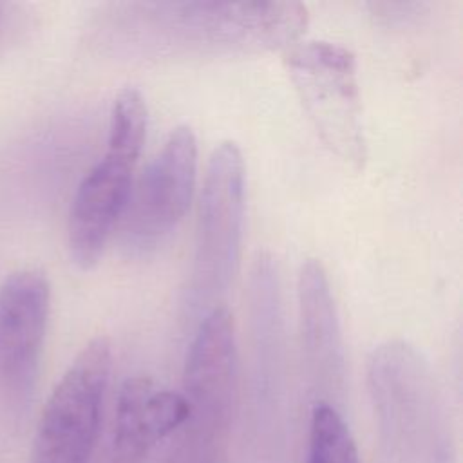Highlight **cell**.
I'll return each mask as SVG.
<instances>
[{"mask_svg":"<svg viewBox=\"0 0 463 463\" xmlns=\"http://www.w3.org/2000/svg\"><path fill=\"white\" fill-rule=\"evenodd\" d=\"M307 25L298 2H123L103 16L101 43L128 60L291 47Z\"/></svg>","mask_w":463,"mask_h":463,"instance_id":"cell-1","label":"cell"},{"mask_svg":"<svg viewBox=\"0 0 463 463\" xmlns=\"http://www.w3.org/2000/svg\"><path fill=\"white\" fill-rule=\"evenodd\" d=\"M286 67L327 148L342 161L362 166L365 137L353 52L324 40L297 42L288 47Z\"/></svg>","mask_w":463,"mask_h":463,"instance_id":"cell-6","label":"cell"},{"mask_svg":"<svg viewBox=\"0 0 463 463\" xmlns=\"http://www.w3.org/2000/svg\"><path fill=\"white\" fill-rule=\"evenodd\" d=\"M110 371V342L105 336L90 338L42 409L31 463H92Z\"/></svg>","mask_w":463,"mask_h":463,"instance_id":"cell-5","label":"cell"},{"mask_svg":"<svg viewBox=\"0 0 463 463\" xmlns=\"http://www.w3.org/2000/svg\"><path fill=\"white\" fill-rule=\"evenodd\" d=\"M51 311L43 271L20 268L0 282V391L25 400L36 382Z\"/></svg>","mask_w":463,"mask_h":463,"instance_id":"cell-8","label":"cell"},{"mask_svg":"<svg viewBox=\"0 0 463 463\" xmlns=\"http://www.w3.org/2000/svg\"><path fill=\"white\" fill-rule=\"evenodd\" d=\"M186 418L181 391L161 387L148 376L125 380L116 405L112 463H145L154 445L179 432Z\"/></svg>","mask_w":463,"mask_h":463,"instance_id":"cell-9","label":"cell"},{"mask_svg":"<svg viewBox=\"0 0 463 463\" xmlns=\"http://www.w3.org/2000/svg\"><path fill=\"white\" fill-rule=\"evenodd\" d=\"M146 103L134 87H125L110 110L107 148L80 181L67 219L71 260L92 268L123 217L134 179V166L146 136Z\"/></svg>","mask_w":463,"mask_h":463,"instance_id":"cell-3","label":"cell"},{"mask_svg":"<svg viewBox=\"0 0 463 463\" xmlns=\"http://www.w3.org/2000/svg\"><path fill=\"white\" fill-rule=\"evenodd\" d=\"M237 391L235 327L222 306L194 327L181 389L188 418L179 429L175 463H219L232 430Z\"/></svg>","mask_w":463,"mask_h":463,"instance_id":"cell-4","label":"cell"},{"mask_svg":"<svg viewBox=\"0 0 463 463\" xmlns=\"http://www.w3.org/2000/svg\"><path fill=\"white\" fill-rule=\"evenodd\" d=\"M297 297L302 349L315 380H340L344 371L342 329L331 284L320 260L302 262Z\"/></svg>","mask_w":463,"mask_h":463,"instance_id":"cell-10","label":"cell"},{"mask_svg":"<svg viewBox=\"0 0 463 463\" xmlns=\"http://www.w3.org/2000/svg\"><path fill=\"white\" fill-rule=\"evenodd\" d=\"M306 463H360L351 430L329 402H317L311 411Z\"/></svg>","mask_w":463,"mask_h":463,"instance_id":"cell-11","label":"cell"},{"mask_svg":"<svg viewBox=\"0 0 463 463\" xmlns=\"http://www.w3.org/2000/svg\"><path fill=\"white\" fill-rule=\"evenodd\" d=\"M197 181V139L190 127L172 128L132 184L123 217L121 248L128 257L154 253L183 221Z\"/></svg>","mask_w":463,"mask_h":463,"instance_id":"cell-7","label":"cell"},{"mask_svg":"<svg viewBox=\"0 0 463 463\" xmlns=\"http://www.w3.org/2000/svg\"><path fill=\"white\" fill-rule=\"evenodd\" d=\"M246 197L244 157L235 141L219 143L206 165L192 264L181 293V318L194 329L224 306L239 266Z\"/></svg>","mask_w":463,"mask_h":463,"instance_id":"cell-2","label":"cell"}]
</instances>
